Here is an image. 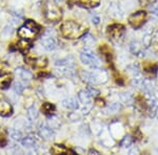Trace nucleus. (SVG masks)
Listing matches in <instances>:
<instances>
[{
  "label": "nucleus",
  "instance_id": "f257e3e1",
  "mask_svg": "<svg viewBox=\"0 0 158 155\" xmlns=\"http://www.w3.org/2000/svg\"><path fill=\"white\" fill-rule=\"evenodd\" d=\"M86 29L83 25L79 24L78 22L68 20L62 22L60 25V33L64 38L68 39H78L85 34Z\"/></svg>",
  "mask_w": 158,
  "mask_h": 155
},
{
  "label": "nucleus",
  "instance_id": "f03ea898",
  "mask_svg": "<svg viewBox=\"0 0 158 155\" xmlns=\"http://www.w3.org/2000/svg\"><path fill=\"white\" fill-rule=\"evenodd\" d=\"M97 72H82L81 78L85 83L90 85H96V84H103L108 80L106 72L102 69H96Z\"/></svg>",
  "mask_w": 158,
  "mask_h": 155
},
{
  "label": "nucleus",
  "instance_id": "7ed1b4c3",
  "mask_svg": "<svg viewBox=\"0 0 158 155\" xmlns=\"http://www.w3.org/2000/svg\"><path fill=\"white\" fill-rule=\"evenodd\" d=\"M80 60L83 64L90 66L93 69H100L102 68L101 60L94 54L90 48H85L80 52Z\"/></svg>",
  "mask_w": 158,
  "mask_h": 155
},
{
  "label": "nucleus",
  "instance_id": "20e7f679",
  "mask_svg": "<svg viewBox=\"0 0 158 155\" xmlns=\"http://www.w3.org/2000/svg\"><path fill=\"white\" fill-rule=\"evenodd\" d=\"M147 19V13L144 11L135 12L129 17V23L135 29H138L144 24Z\"/></svg>",
  "mask_w": 158,
  "mask_h": 155
},
{
  "label": "nucleus",
  "instance_id": "39448f33",
  "mask_svg": "<svg viewBox=\"0 0 158 155\" xmlns=\"http://www.w3.org/2000/svg\"><path fill=\"white\" fill-rule=\"evenodd\" d=\"M45 18L49 21H58L61 18V11L54 2H48L45 6Z\"/></svg>",
  "mask_w": 158,
  "mask_h": 155
},
{
  "label": "nucleus",
  "instance_id": "423d86ee",
  "mask_svg": "<svg viewBox=\"0 0 158 155\" xmlns=\"http://www.w3.org/2000/svg\"><path fill=\"white\" fill-rule=\"evenodd\" d=\"M124 32H126V29L122 24H112L108 27V35L111 37V39L113 40H118L123 36Z\"/></svg>",
  "mask_w": 158,
  "mask_h": 155
},
{
  "label": "nucleus",
  "instance_id": "0eeeda50",
  "mask_svg": "<svg viewBox=\"0 0 158 155\" xmlns=\"http://www.w3.org/2000/svg\"><path fill=\"white\" fill-rule=\"evenodd\" d=\"M13 108L10 102L3 95L0 93V115L1 116H9L12 114Z\"/></svg>",
  "mask_w": 158,
  "mask_h": 155
},
{
  "label": "nucleus",
  "instance_id": "6e6552de",
  "mask_svg": "<svg viewBox=\"0 0 158 155\" xmlns=\"http://www.w3.org/2000/svg\"><path fill=\"white\" fill-rule=\"evenodd\" d=\"M18 35H19V37L22 38V39L32 40V39H34V38H35V35H36V34H35L33 30H31L27 26L23 25V26H21L18 29Z\"/></svg>",
  "mask_w": 158,
  "mask_h": 155
},
{
  "label": "nucleus",
  "instance_id": "1a4fd4ad",
  "mask_svg": "<svg viewBox=\"0 0 158 155\" xmlns=\"http://www.w3.org/2000/svg\"><path fill=\"white\" fill-rule=\"evenodd\" d=\"M39 135L41 136L43 139L50 141V139H53L55 137V133H54V131L52 130V128H50V127L41 126L39 129Z\"/></svg>",
  "mask_w": 158,
  "mask_h": 155
},
{
  "label": "nucleus",
  "instance_id": "9d476101",
  "mask_svg": "<svg viewBox=\"0 0 158 155\" xmlns=\"http://www.w3.org/2000/svg\"><path fill=\"white\" fill-rule=\"evenodd\" d=\"M12 81V76L10 73L3 72L0 70V88L1 89H6L10 86Z\"/></svg>",
  "mask_w": 158,
  "mask_h": 155
},
{
  "label": "nucleus",
  "instance_id": "9b49d317",
  "mask_svg": "<svg viewBox=\"0 0 158 155\" xmlns=\"http://www.w3.org/2000/svg\"><path fill=\"white\" fill-rule=\"evenodd\" d=\"M41 45L43 48L47 50H53L56 47L57 43H56V40L53 37H48V38H43L41 40Z\"/></svg>",
  "mask_w": 158,
  "mask_h": 155
},
{
  "label": "nucleus",
  "instance_id": "f8f14e48",
  "mask_svg": "<svg viewBox=\"0 0 158 155\" xmlns=\"http://www.w3.org/2000/svg\"><path fill=\"white\" fill-rule=\"evenodd\" d=\"M50 151L52 154H74L73 151L67 149L63 145H53V147L51 148Z\"/></svg>",
  "mask_w": 158,
  "mask_h": 155
},
{
  "label": "nucleus",
  "instance_id": "ddd939ff",
  "mask_svg": "<svg viewBox=\"0 0 158 155\" xmlns=\"http://www.w3.org/2000/svg\"><path fill=\"white\" fill-rule=\"evenodd\" d=\"M61 104H62V106L64 108L72 109V110H76V109H78V107H79L78 101L76 100V99H74V98L65 99V100H63L62 102H61Z\"/></svg>",
  "mask_w": 158,
  "mask_h": 155
},
{
  "label": "nucleus",
  "instance_id": "4468645a",
  "mask_svg": "<svg viewBox=\"0 0 158 155\" xmlns=\"http://www.w3.org/2000/svg\"><path fill=\"white\" fill-rule=\"evenodd\" d=\"M130 50L133 55L141 56L140 54H142V52H143V45L138 41H133L130 44Z\"/></svg>",
  "mask_w": 158,
  "mask_h": 155
},
{
  "label": "nucleus",
  "instance_id": "2eb2a0df",
  "mask_svg": "<svg viewBox=\"0 0 158 155\" xmlns=\"http://www.w3.org/2000/svg\"><path fill=\"white\" fill-rule=\"evenodd\" d=\"M15 75L23 81H30L31 79L33 78L32 73H31L29 70L23 69V68H17V69L15 70Z\"/></svg>",
  "mask_w": 158,
  "mask_h": 155
},
{
  "label": "nucleus",
  "instance_id": "dca6fc26",
  "mask_svg": "<svg viewBox=\"0 0 158 155\" xmlns=\"http://www.w3.org/2000/svg\"><path fill=\"white\" fill-rule=\"evenodd\" d=\"M109 13L113 17H116V18H122V16H123V12L121 11V9L119 7V6L117 3H112L111 4L110 10H109Z\"/></svg>",
  "mask_w": 158,
  "mask_h": 155
},
{
  "label": "nucleus",
  "instance_id": "f3484780",
  "mask_svg": "<svg viewBox=\"0 0 158 155\" xmlns=\"http://www.w3.org/2000/svg\"><path fill=\"white\" fill-rule=\"evenodd\" d=\"M119 99L122 103L127 104V105H132L134 103V98L131 92H122L119 95Z\"/></svg>",
  "mask_w": 158,
  "mask_h": 155
},
{
  "label": "nucleus",
  "instance_id": "a211bd4d",
  "mask_svg": "<svg viewBox=\"0 0 158 155\" xmlns=\"http://www.w3.org/2000/svg\"><path fill=\"white\" fill-rule=\"evenodd\" d=\"M78 98H79V100H80V102L83 104V105H88V104H91V95H89V92L86 90L79 91Z\"/></svg>",
  "mask_w": 158,
  "mask_h": 155
},
{
  "label": "nucleus",
  "instance_id": "6ab92c4d",
  "mask_svg": "<svg viewBox=\"0 0 158 155\" xmlns=\"http://www.w3.org/2000/svg\"><path fill=\"white\" fill-rule=\"evenodd\" d=\"M82 37H83L82 38V42H83V44H85V46L92 47V46H94V45H95L96 39H95V37H94L93 35L86 34V35H83Z\"/></svg>",
  "mask_w": 158,
  "mask_h": 155
},
{
  "label": "nucleus",
  "instance_id": "aec40b11",
  "mask_svg": "<svg viewBox=\"0 0 158 155\" xmlns=\"http://www.w3.org/2000/svg\"><path fill=\"white\" fill-rule=\"evenodd\" d=\"M31 46H32L31 42L29 40H25V39H22L21 41L18 42V44H17V48H18V50H20L21 52H27L31 48Z\"/></svg>",
  "mask_w": 158,
  "mask_h": 155
},
{
  "label": "nucleus",
  "instance_id": "412c9836",
  "mask_svg": "<svg viewBox=\"0 0 158 155\" xmlns=\"http://www.w3.org/2000/svg\"><path fill=\"white\" fill-rule=\"evenodd\" d=\"M121 110V104L119 103H112L111 105L109 106L108 109L106 110V113H110V114H115L117 112Z\"/></svg>",
  "mask_w": 158,
  "mask_h": 155
},
{
  "label": "nucleus",
  "instance_id": "4be33fe9",
  "mask_svg": "<svg viewBox=\"0 0 158 155\" xmlns=\"http://www.w3.org/2000/svg\"><path fill=\"white\" fill-rule=\"evenodd\" d=\"M37 116H38V111L35 106H32V107L27 109V118H29L30 122H35Z\"/></svg>",
  "mask_w": 158,
  "mask_h": 155
},
{
  "label": "nucleus",
  "instance_id": "5701e85b",
  "mask_svg": "<svg viewBox=\"0 0 158 155\" xmlns=\"http://www.w3.org/2000/svg\"><path fill=\"white\" fill-rule=\"evenodd\" d=\"M81 4H82L85 7H89V9H92V7H96L99 6V2L100 0H79Z\"/></svg>",
  "mask_w": 158,
  "mask_h": 155
},
{
  "label": "nucleus",
  "instance_id": "b1692460",
  "mask_svg": "<svg viewBox=\"0 0 158 155\" xmlns=\"http://www.w3.org/2000/svg\"><path fill=\"white\" fill-rule=\"evenodd\" d=\"M56 110V107L53 104L51 103H44L42 105V111L44 112L45 114H48V115H51V114H53L55 112Z\"/></svg>",
  "mask_w": 158,
  "mask_h": 155
},
{
  "label": "nucleus",
  "instance_id": "393cba45",
  "mask_svg": "<svg viewBox=\"0 0 158 155\" xmlns=\"http://www.w3.org/2000/svg\"><path fill=\"white\" fill-rule=\"evenodd\" d=\"M21 145L23 147H27V148H30V147H33L36 143V141H35V138L33 136H27L24 137V138H22L21 141Z\"/></svg>",
  "mask_w": 158,
  "mask_h": 155
},
{
  "label": "nucleus",
  "instance_id": "a878e982",
  "mask_svg": "<svg viewBox=\"0 0 158 155\" xmlns=\"http://www.w3.org/2000/svg\"><path fill=\"white\" fill-rule=\"evenodd\" d=\"M152 39H153V36H152V33L151 32H147L144 34L143 38H142V45L143 47L148 48L150 45L152 44Z\"/></svg>",
  "mask_w": 158,
  "mask_h": 155
},
{
  "label": "nucleus",
  "instance_id": "bb28decb",
  "mask_svg": "<svg viewBox=\"0 0 158 155\" xmlns=\"http://www.w3.org/2000/svg\"><path fill=\"white\" fill-rule=\"evenodd\" d=\"M24 25L29 27L31 30H33L35 34H37V33L39 32V26H38L36 22H34L33 20H27V21H25V23H24Z\"/></svg>",
  "mask_w": 158,
  "mask_h": 155
},
{
  "label": "nucleus",
  "instance_id": "cd10ccee",
  "mask_svg": "<svg viewBox=\"0 0 158 155\" xmlns=\"http://www.w3.org/2000/svg\"><path fill=\"white\" fill-rule=\"evenodd\" d=\"M132 144H133V138H132L130 135H127L122 138L120 146L122 147V148H130V147L132 146Z\"/></svg>",
  "mask_w": 158,
  "mask_h": 155
},
{
  "label": "nucleus",
  "instance_id": "c85d7f7f",
  "mask_svg": "<svg viewBox=\"0 0 158 155\" xmlns=\"http://www.w3.org/2000/svg\"><path fill=\"white\" fill-rule=\"evenodd\" d=\"M11 136L13 137V139H15V141H21L22 139V133L18 130V129L12 130L11 131Z\"/></svg>",
  "mask_w": 158,
  "mask_h": 155
},
{
  "label": "nucleus",
  "instance_id": "c756f323",
  "mask_svg": "<svg viewBox=\"0 0 158 155\" xmlns=\"http://www.w3.org/2000/svg\"><path fill=\"white\" fill-rule=\"evenodd\" d=\"M13 89H14V91L17 93V95H21V93L23 92L24 87H23V85H22L21 83L17 82V83L14 84V87H13Z\"/></svg>",
  "mask_w": 158,
  "mask_h": 155
},
{
  "label": "nucleus",
  "instance_id": "7c9ffc66",
  "mask_svg": "<svg viewBox=\"0 0 158 155\" xmlns=\"http://www.w3.org/2000/svg\"><path fill=\"white\" fill-rule=\"evenodd\" d=\"M128 72L130 73H132V75H133V77H134V76H136V75H138V73H140L138 65H135V64L129 66V67H128Z\"/></svg>",
  "mask_w": 158,
  "mask_h": 155
},
{
  "label": "nucleus",
  "instance_id": "2f4dec72",
  "mask_svg": "<svg viewBox=\"0 0 158 155\" xmlns=\"http://www.w3.org/2000/svg\"><path fill=\"white\" fill-rule=\"evenodd\" d=\"M86 91L89 92V95H91V98H97V95H99V90L95 89L94 87H89L88 89H86Z\"/></svg>",
  "mask_w": 158,
  "mask_h": 155
},
{
  "label": "nucleus",
  "instance_id": "473e14b6",
  "mask_svg": "<svg viewBox=\"0 0 158 155\" xmlns=\"http://www.w3.org/2000/svg\"><path fill=\"white\" fill-rule=\"evenodd\" d=\"M69 118H70L71 121L75 122V121H78V119L80 118V115H78L76 112H72V113L69 114Z\"/></svg>",
  "mask_w": 158,
  "mask_h": 155
},
{
  "label": "nucleus",
  "instance_id": "72a5a7b5",
  "mask_svg": "<svg viewBox=\"0 0 158 155\" xmlns=\"http://www.w3.org/2000/svg\"><path fill=\"white\" fill-rule=\"evenodd\" d=\"M91 19H92V22H93L94 24H98L99 22H100V18L97 16V15H95V14H93L91 16Z\"/></svg>",
  "mask_w": 158,
  "mask_h": 155
},
{
  "label": "nucleus",
  "instance_id": "f704fd0d",
  "mask_svg": "<svg viewBox=\"0 0 158 155\" xmlns=\"http://www.w3.org/2000/svg\"><path fill=\"white\" fill-rule=\"evenodd\" d=\"M96 104H97L98 106H104V101L103 100H100V99H96Z\"/></svg>",
  "mask_w": 158,
  "mask_h": 155
},
{
  "label": "nucleus",
  "instance_id": "c9c22d12",
  "mask_svg": "<svg viewBox=\"0 0 158 155\" xmlns=\"http://www.w3.org/2000/svg\"><path fill=\"white\" fill-rule=\"evenodd\" d=\"M150 11H151L152 14H154L155 16L158 17V9H152V7H150Z\"/></svg>",
  "mask_w": 158,
  "mask_h": 155
},
{
  "label": "nucleus",
  "instance_id": "e433bc0d",
  "mask_svg": "<svg viewBox=\"0 0 158 155\" xmlns=\"http://www.w3.org/2000/svg\"><path fill=\"white\" fill-rule=\"evenodd\" d=\"M150 7H152V9H158V0H155L154 3H153Z\"/></svg>",
  "mask_w": 158,
  "mask_h": 155
},
{
  "label": "nucleus",
  "instance_id": "4c0bfd02",
  "mask_svg": "<svg viewBox=\"0 0 158 155\" xmlns=\"http://www.w3.org/2000/svg\"><path fill=\"white\" fill-rule=\"evenodd\" d=\"M6 145V139H2V141H0V147H4Z\"/></svg>",
  "mask_w": 158,
  "mask_h": 155
},
{
  "label": "nucleus",
  "instance_id": "58836bf2",
  "mask_svg": "<svg viewBox=\"0 0 158 155\" xmlns=\"http://www.w3.org/2000/svg\"><path fill=\"white\" fill-rule=\"evenodd\" d=\"M135 152H136V153H139L138 149H137V148H136V149H135V148H134V149H132L131 151H130V154H133V153H135Z\"/></svg>",
  "mask_w": 158,
  "mask_h": 155
},
{
  "label": "nucleus",
  "instance_id": "ea45409f",
  "mask_svg": "<svg viewBox=\"0 0 158 155\" xmlns=\"http://www.w3.org/2000/svg\"><path fill=\"white\" fill-rule=\"evenodd\" d=\"M90 153H96V154H99L98 151H96V150H90Z\"/></svg>",
  "mask_w": 158,
  "mask_h": 155
},
{
  "label": "nucleus",
  "instance_id": "a19ab883",
  "mask_svg": "<svg viewBox=\"0 0 158 155\" xmlns=\"http://www.w3.org/2000/svg\"><path fill=\"white\" fill-rule=\"evenodd\" d=\"M55 1H56V2H57V3H59V2H62V1H63V0H55Z\"/></svg>",
  "mask_w": 158,
  "mask_h": 155
},
{
  "label": "nucleus",
  "instance_id": "79ce46f5",
  "mask_svg": "<svg viewBox=\"0 0 158 155\" xmlns=\"http://www.w3.org/2000/svg\"><path fill=\"white\" fill-rule=\"evenodd\" d=\"M157 114H158V110H157Z\"/></svg>",
  "mask_w": 158,
  "mask_h": 155
}]
</instances>
